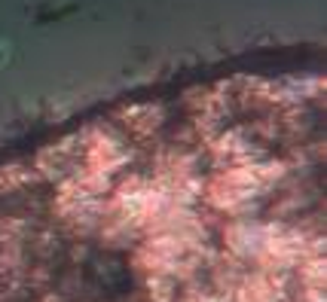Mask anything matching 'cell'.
Returning <instances> with one entry per match:
<instances>
[{
  "label": "cell",
  "instance_id": "6da1fadb",
  "mask_svg": "<svg viewBox=\"0 0 327 302\" xmlns=\"http://www.w3.org/2000/svg\"><path fill=\"white\" fill-rule=\"evenodd\" d=\"M0 302H324V77L190 83L4 156Z\"/></svg>",
  "mask_w": 327,
  "mask_h": 302
}]
</instances>
